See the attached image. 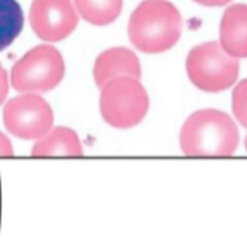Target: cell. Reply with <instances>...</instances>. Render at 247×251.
<instances>
[{
	"label": "cell",
	"mask_w": 247,
	"mask_h": 251,
	"mask_svg": "<svg viewBox=\"0 0 247 251\" xmlns=\"http://www.w3.org/2000/svg\"><path fill=\"white\" fill-rule=\"evenodd\" d=\"M181 151L192 157H225L239 148V130L224 111L205 108L191 114L179 133Z\"/></svg>",
	"instance_id": "1"
},
{
	"label": "cell",
	"mask_w": 247,
	"mask_h": 251,
	"mask_svg": "<svg viewBox=\"0 0 247 251\" xmlns=\"http://www.w3.org/2000/svg\"><path fill=\"white\" fill-rule=\"evenodd\" d=\"M182 18L168 0H145L132 13L127 32L136 50L161 53L179 41Z\"/></svg>",
	"instance_id": "2"
},
{
	"label": "cell",
	"mask_w": 247,
	"mask_h": 251,
	"mask_svg": "<svg viewBox=\"0 0 247 251\" xmlns=\"http://www.w3.org/2000/svg\"><path fill=\"white\" fill-rule=\"evenodd\" d=\"M149 97L137 78L119 76L101 87L100 111L106 123L116 128H132L148 114Z\"/></svg>",
	"instance_id": "3"
},
{
	"label": "cell",
	"mask_w": 247,
	"mask_h": 251,
	"mask_svg": "<svg viewBox=\"0 0 247 251\" xmlns=\"http://www.w3.org/2000/svg\"><path fill=\"white\" fill-rule=\"evenodd\" d=\"M239 61L222 50L220 42H205L190 50L187 74L205 93H220L233 87L239 78Z\"/></svg>",
	"instance_id": "4"
},
{
	"label": "cell",
	"mask_w": 247,
	"mask_h": 251,
	"mask_svg": "<svg viewBox=\"0 0 247 251\" xmlns=\"http://www.w3.org/2000/svg\"><path fill=\"white\" fill-rule=\"evenodd\" d=\"M65 64L61 52L50 45H39L13 65L10 82L19 93H47L64 78Z\"/></svg>",
	"instance_id": "5"
},
{
	"label": "cell",
	"mask_w": 247,
	"mask_h": 251,
	"mask_svg": "<svg viewBox=\"0 0 247 251\" xmlns=\"http://www.w3.org/2000/svg\"><path fill=\"white\" fill-rule=\"evenodd\" d=\"M3 122L13 136L25 140H38L52 128L54 113L41 96L26 93L4 105Z\"/></svg>",
	"instance_id": "6"
},
{
	"label": "cell",
	"mask_w": 247,
	"mask_h": 251,
	"mask_svg": "<svg viewBox=\"0 0 247 251\" xmlns=\"http://www.w3.org/2000/svg\"><path fill=\"white\" fill-rule=\"evenodd\" d=\"M29 22L39 39L58 42L74 32L78 13L71 0H33Z\"/></svg>",
	"instance_id": "7"
},
{
	"label": "cell",
	"mask_w": 247,
	"mask_h": 251,
	"mask_svg": "<svg viewBox=\"0 0 247 251\" xmlns=\"http://www.w3.org/2000/svg\"><path fill=\"white\" fill-rule=\"evenodd\" d=\"M93 75L97 87L101 88L109 81L119 76H133L140 79L142 68L135 52L127 48H111L97 56Z\"/></svg>",
	"instance_id": "8"
},
{
	"label": "cell",
	"mask_w": 247,
	"mask_h": 251,
	"mask_svg": "<svg viewBox=\"0 0 247 251\" xmlns=\"http://www.w3.org/2000/svg\"><path fill=\"white\" fill-rule=\"evenodd\" d=\"M220 44L234 58H247V4L225 9L220 24Z\"/></svg>",
	"instance_id": "9"
},
{
	"label": "cell",
	"mask_w": 247,
	"mask_h": 251,
	"mask_svg": "<svg viewBox=\"0 0 247 251\" xmlns=\"http://www.w3.org/2000/svg\"><path fill=\"white\" fill-rule=\"evenodd\" d=\"M33 157L47 156H82V146L78 134L68 127H55L38 139L32 148Z\"/></svg>",
	"instance_id": "10"
},
{
	"label": "cell",
	"mask_w": 247,
	"mask_h": 251,
	"mask_svg": "<svg viewBox=\"0 0 247 251\" xmlns=\"http://www.w3.org/2000/svg\"><path fill=\"white\" fill-rule=\"evenodd\" d=\"M81 18L88 24L106 26L113 24L123 7V0H74Z\"/></svg>",
	"instance_id": "11"
},
{
	"label": "cell",
	"mask_w": 247,
	"mask_h": 251,
	"mask_svg": "<svg viewBox=\"0 0 247 251\" xmlns=\"http://www.w3.org/2000/svg\"><path fill=\"white\" fill-rule=\"evenodd\" d=\"M25 18L16 0H0V50H6L24 29Z\"/></svg>",
	"instance_id": "12"
},
{
	"label": "cell",
	"mask_w": 247,
	"mask_h": 251,
	"mask_svg": "<svg viewBox=\"0 0 247 251\" xmlns=\"http://www.w3.org/2000/svg\"><path fill=\"white\" fill-rule=\"evenodd\" d=\"M233 113L237 122L247 128V78L240 81L233 91Z\"/></svg>",
	"instance_id": "13"
},
{
	"label": "cell",
	"mask_w": 247,
	"mask_h": 251,
	"mask_svg": "<svg viewBox=\"0 0 247 251\" xmlns=\"http://www.w3.org/2000/svg\"><path fill=\"white\" fill-rule=\"evenodd\" d=\"M9 93V79H7V73L6 70L0 65V105L3 101L6 100Z\"/></svg>",
	"instance_id": "14"
},
{
	"label": "cell",
	"mask_w": 247,
	"mask_h": 251,
	"mask_svg": "<svg viewBox=\"0 0 247 251\" xmlns=\"http://www.w3.org/2000/svg\"><path fill=\"white\" fill-rule=\"evenodd\" d=\"M13 156V146L10 140L0 131V157H10Z\"/></svg>",
	"instance_id": "15"
},
{
	"label": "cell",
	"mask_w": 247,
	"mask_h": 251,
	"mask_svg": "<svg viewBox=\"0 0 247 251\" xmlns=\"http://www.w3.org/2000/svg\"><path fill=\"white\" fill-rule=\"evenodd\" d=\"M202 6H224L227 3H230L231 0H194Z\"/></svg>",
	"instance_id": "16"
},
{
	"label": "cell",
	"mask_w": 247,
	"mask_h": 251,
	"mask_svg": "<svg viewBox=\"0 0 247 251\" xmlns=\"http://www.w3.org/2000/svg\"><path fill=\"white\" fill-rule=\"evenodd\" d=\"M245 143H246V151H247V136H246V140H245Z\"/></svg>",
	"instance_id": "17"
}]
</instances>
